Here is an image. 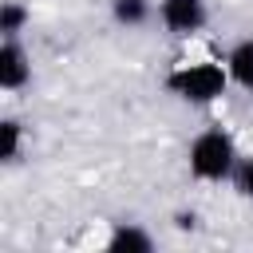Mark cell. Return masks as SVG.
Segmentation results:
<instances>
[{
    "label": "cell",
    "mask_w": 253,
    "mask_h": 253,
    "mask_svg": "<svg viewBox=\"0 0 253 253\" xmlns=\"http://www.w3.org/2000/svg\"><path fill=\"white\" fill-rule=\"evenodd\" d=\"M107 249L111 253H150L154 249V237L138 221H115V229L107 237Z\"/></svg>",
    "instance_id": "obj_5"
},
{
    "label": "cell",
    "mask_w": 253,
    "mask_h": 253,
    "mask_svg": "<svg viewBox=\"0 0 253 253\" xmlns=\"http://www.w3.org/2000/svg\"><path fill=\"white\" fill-rule=\"evenodd\" d=\"M0 158L4 162H16L20 158V123L16 119H4L0 123Z\"/></svg>",
    "instance_id": "obj_9"
},
{
    "label": "cell",
    "mask_w": 253,
    "mask_h": 253,
    "mask_svg": "<svg viewBox=\"0 0 253 253\" xmlns=\"http://www.w3.org/2000/svg\"><path fill=\"white\" fill-rule=\"evenodd\" d=\"M237 158L241 154L221 126H210L190 142V174L202 178V182H229Z\"/></svg>",
    "instance_id": "obj_2"
},
{
    "label": "cell",
    "mask_w": 253,
    "mask_h": 253,
    "mask_svg": "<svg viewBox=\"0 0 253 253\" xmlns=\"http://www.w3.org/2000/svg\"><path fill=\"white\" fill-rule=\"evenodd\" d=\"M150 12H154L150 0H111V16L123 28H142L150 20Z\"/></svg>",
    "instance_id": "obj_7"
},
{
    "label": "cell",
    "mask_w": 253,
    "mask_h": 253,
    "mask_svg": "<svg viewBox=\"0 0 253 253\" xmlns=\"http://www.w3.org/2000/svg\"><path fill=\"white\" fill-rule=\"evenodd\" d=\"M158 20L174 36H194L206 28L210 12H206V0H158Z\"/></svg>",
    "instance_id": "obj_3"
},
{
    "label": "cell",
    "mask_w": 253,
    "mask_h": 253,
    "mask_svg": "<svg viewBox=\"0 0 253 253\" xmlns=\"http://www.w3.org/2000/svg\"><path fill=\"white\" fill-rule=\"evenodd\" d=\"M225 71H229V79H233L237 87L253 91V36H249V40H237V43L229 47Z\"/></svg>",
    "instance_id": "obj_6"
},
{
    "label": "cell",
    "mask_w": 253,
    "mask_h": 253,
    "mask_svg": "<svg viewBox=\"0 0 253 253\" xmlns=\"http://www.w3.org/2000/svg\"><path fill=\"white\" fill-rule=\"evenodd\" d=\"M225 87H229L225 63H210V59H202V63H178L166 75V91L178 95V99H186V103H213V99L225 95Z\"/></svg>",
    "instance_id": "obj_1"
},
{
    "label": "cell",
    "mask_w": 253,
    "mask_h": 253,
    "mask_svg": "<svg viewBox=\"0 0 253 253\" xmlns=\"http://www.w3.org/2000/svg\"><path fill=\"white\" fill-rule=\"evenodd\" d=\"M229 182H233V190H237L241 198H253V154H241V158H237Z\"/></svg>",
    "instance_id": "obj_10"
},
{
    "label": "cell",
    "mask_w": 253,
    "mask_h": 253,
    "mask_svg": "<svg viewBox=\"0 0 253 253\" xmlns=\"http://www.w3.org/2000/svg\"><path fill=\"white\" fill-rule=\"evenodd\" d=\"M24 24H28V8L16 0H4L0 4V36H20Z\"/></svg>",
    "instance_id": "obj_8"
},
{
    "label": "cell",
    "mask_w": 253,
    "mask_h": 253,
    "mask_svg": "<svg viewBox=\"0 0 253 253\" xmlns=\"http://www.w3.org/2000/svg\"><path fill=\"white\" fill-rule=\"evenodd\" d=\"M28 79H32V55L24 51L20 36H4V43H0V87L20 91V87H28Z\"/></svg>",
    "instance_id": "obj_4"
}]
</instances>
